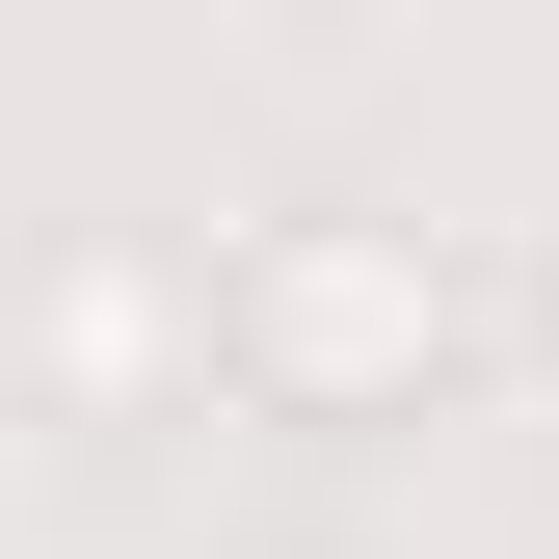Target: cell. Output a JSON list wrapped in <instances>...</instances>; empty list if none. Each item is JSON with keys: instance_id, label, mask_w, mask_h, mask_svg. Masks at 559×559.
I'll list each match as a JSON object with an SVG mask.
<instances>
[{"instance_id": "1", "label": "cell", "mask_w": 559, "mask_h": 559, "mask_svg": "<svg viewBox=\"0 0 559 559\" xmlns=\"http://www.w3.org/2000/svg\"><path fill=\"white\" fill-rule=\"evenodd\" d=\"M453 266L400 240V214H240L214 240V373L266 400V427H427L453 400Z\"/></svg>"}, {"instance_id": "2", "label": "cell", "mask_w": 559, "mask_h": 559, "mask_svg": "<svg viewBox=\"0 0 559 559\" xmlns=\"http://www.w3.org/2000/svg\"><path fill=\"white\" fill-rule=\"evenodd\" d=\"M187 373H214V266H160V240H53L27 266V400L53 427H160Z\"/></svg>"}, {"instance_id": "3", "label": "cell", "mask_w": 559, "mask_h": 559, "mask_svg": "<svg viewBox=\"0 0 559 559\" xmlns=\"http://www.w3.org/2000/svg\"><path fill=\"white\" fill-rule=\"evenodd\" d=\"M533 346H559V266H533Z\"/></svg>"}]
</instances>
